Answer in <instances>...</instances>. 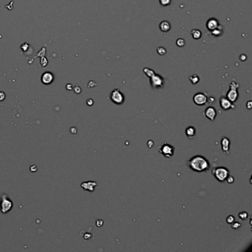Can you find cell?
I'll return each mask as SVG.
<instances>
[{"instance_id":"6da1fadb","label":"cell","mask_w":252,"mask_h":252,"mask_svg":"<svg viewBox=\"0 0 252 252\" xmlns=\"http://www.w3.org/2000/svg\"><path fill=\"white\" fill-rule=\"evenodd\" d=\"M187 165L196 172H206L209 170V161L202 155H195L187 161Z\"/></svg>"},{"instance_id":"7a4b0ae2","label":"cell","mask_w":252,"mask_h":252,"mask_svg":"<svg viewBox=\"0 0 252 252\" xmlns=\"http://www.w3.org/2000/svg\"><path fill=\"white\" fill-rule=\"evenodd\" d=\"M212 174L217 180L219 182H224L227 177L229 175V170L224 166H218L212 170Z\"/></svg>"},{"instance_id":"3957f363","label":"cell","mask_w":252,"mask_h":252,"mask_svg":"<svg viewBox=\"0 0 252 252\" xmlns=\"http://www.w3.org/2000/svg\"><path fill=\"white\" fill-rule=\"evenodd\" d=\"M13 202L11 201L6 194H3L0 197V210L3 214H5L10 211V209L13 208Z\"/></svg>"},{"instance_id":"277c9868","label":"cell","mask_w":252,"mask_h":252,"mask_svg":"<svg viewBox=\"0 0 252 252\" xmlns=\"http://www.w3.org/2000/svg\"><path fill=\"white\" fill-rule=\"evenodd\" d=\"M159 153L161 154L164 158H171L174 154V147L172 145L169 144L167 143H164L158 149Z\"/></svg>"},{"instance_id":"5b68a950","label":"cell","mask_w":252,"mask_h":252,"mask_svg":"<svg viewBox=\"0 0 252 252\" xmlns=\"http://www.w3.org/2000/svg\"><path fill=\"white\" fill-rule=\"evenodd\" d=\"M110 99L115 105H122L124 101V95L119 89H115L110 93Z\"/></svg>"},{"instance_id":"8992f818","label":"cell","mask_w":252,"mask_h":252,"mask_svg":"<svg viewBox=\"0 0 252 252\" xmlns=\"http://www.w3.org/2000/svg\"><path fill=\"white\" fill-rule=\"evenodd\" d=\"M193 101L198 106L205 105L208 101L207 95L203 93H197L193 96Z\"/></svg>"},{"instance_id":"52a82bcc","label":"cell","mask_w":252,"mask_h":252,"mask_svg":"<svg viewBox=\"0 0 252 252\" xmlns=\"http://www.w3.org/2000/svg\"><path fill=\"white\" fill-rule=\"evenodd\" d=\"M150 84L153 88H160L164 86V78L160 75L154 74L150 77Z\"/></svg>"},{"instance_id":"ba28073f","label":"cell","mask_w":252,"mask_h":252,"mask_svg":"<svg viewBox=\"0 0 252 252\" xmlns=\"http://www.w3.org/2000/svg\"><path fill=\"white\" fill-rule=\"evenodd\" d=\"M203 114L208 119L213 121H214V119H215L217 116L216 109L213 107H209L206 108Z\"/></svg>"},{"instance_id":"9c48e42d","label":"cell","mask_w":252,"mask_h":252,"mask_svg":"<svg viewBox=\"0 0 252 252\" xmlns=\"http://www.w3.org/2000/svg\"><path fill=\"white\" fill-rule=\"evenodd\" d=\"M220 107L223 110H228L232 108H234V105L227 98L221 97L220 99Z\"/></svg>"},{"instance_id":"30bf717a","label":"cell","mask_w":252,"mask_h":252,"mask_svg":"<svg viewBox=\"0 0 252 252\" xmlns=\"http://www.w3.org/2000/svg\"><path fill=\"white\" fill-rule=\"evenodd\" d=\"M96 186H97V183L92 180L87 181V182H83L82 184H81V186H82V189H84V190L90 191V192L94 191L95 187Z\"/></svg>"},{"instance_id":"8fae6325","label":"cell","mask_w":252,"mask_h":252,"mask_svg":"<svg viewBox=\"0 0 252 252\" xmlns=\"http://www.w3.org/2000/svg\"><path fill=\"white\" fill-rule=\"evenodd\" d=\"M54 80V76L51 72H45L41 76V82L45 84H51Z\"/></svg>"},{"instance_id":"7c38bea8","label":"cell","mask_w":252,"mask_h":252,"mask_svg":"<svg viewBox=\"0 0 252 252\" xmlns=\"http://www.w3.org/2000/svg\"><path fill=\"white\" fill-rule=\"evenodd\" d=\"M219 26V22L215 18H211L206 22V28L210 31L214 30Z\"/></svg>"},{"instance_id":"4fadbf2b","label":"cell","mask_w":252,"mask_h":252,"mask_svg":"<svg viewBox=\"0 0 252 252\" xmlns=\"http://www.w3.org/2000/svg\"><path fill=\"white\" fill-rule=\"evenodd\" d=\"M230 140L226 137H223L221 139V147L222 150L224 153L228 154L229 149H230Z\"/></svg>"},{"instance_id":"5bb4252c","label":"cell","mask_w":252,"mask_h":252,"mask_svg":"<svg viewBox=\"0 0 252 252\" xmlns=\"http://www.w3.org/2000/svg\"><path fill=\"white\" fill-rule=\"evenodd\" d=\"M227 99L232 103H234L238 99V92L235 89H230L227 93Z\"/></svg>"},{"instance_id":"9a60e30c","label":"cell","mask_w":252,"mask_h":252,"mask_svg":"<svg viewBox=\"0 0 252 252\" xmlns=\"http://www.w3.org/2000/svg\"><path fill=\"white\" fill-rule=\"evenodd\" d=\"M159 28L161 32H164V33L169 32L171 29V24H170L169 22H168V21H166V20L162 21V22L160 23Z\"/></svg>"},{"instance_id":"2e32d148","label":"cell","mask_w":252,"mask_h":252,"mask_svg":"<svg viewBox=\"0 0 252 252\" xmlns=\"http://www.w3.org/2000/svg\"><path fill=\"white\" fill-rule=\"evenodd\" d=\"M195 134H196V130L194 126H188L186 129V135L190 140L195 136Z\"/></svg>"},{"instance_id":"e0dca14e","label":"cell","mask_w":252,"mask_h":252,"mask_svg":"<svg viewBox=\"0 0 252 252\" xmlns=\"http://www.w3.org/2000/svg\"><path fill=\"white\" fill-rule=\"evenodd\" d=\"M191 36H192L193 39H199L201 38L202 36V33L200 30H197V29H194V30L191 31Z\"/></svg>"},{"instance_id":"ac0fdd59","label":"cell","mask_w":252,"mask_h":252,"mask_svg":"<svg viewBox=\"0 0 252 252\" xmlns=\"http://www.w3.org/2000/svg\"><path fill=\"white\" fill-rule=\"evenodd\" d=\"M212 35H213V36H215V37L220 36L222 35V33H223L222 27L219 24V26H218L217 28L216 29H214V30L212 31Z\"/></svg>"},{"instance_id":"d6986e66","label":"cell","mask_w":252,"mask_h":252,"mask_svg":"<svg viewBox=\"0 0 252 252\" xmlns=\"http://www.w3.org/2000/svg\"><path fill=\"white\" fill-rule=\"evenodd\" d=\"M189 80H190L191 84H197L200 82V77L196 74H194L192 76H189Z\"/></svg>"},{"instance_id":"ffe728a7","label":"cell","mask_w":252,"mask_h":252,"mask_svg":"<svg viewBox=\"0 0 252 252\" xmlns=\"http://www.w3.org/2000/svg\"><path fill=\"white\" fill-rule=\"evenodd\" d=\"M238 216H239V219L242 220H246L249 217V214H248V212H239Z\"/></svg>"},{"instance_id":"44dd1931","label":"cell","mask_w":252,"mask_h":252,"mask_svg":"<svg viewBox=\"0 0 252 252\" xmlns=\"http://www.w3.org/2000/svg\"><path fill=\"white\" fill-rule=\"evenodd\" d=\"M143 72L147 75L148 77H149L150 78L151 76H153L154 74H155V72H154V70H151V69L149 68H144L143 69Z\"/></svg>"},{"instance_id":"7402d4cb","label":"cell","mask_w":252,"mask_h":252,"mask_svg":"<svg viewBox=\"0 0 252 252\" xmlns=\"http://www.w3.org/2000/svg\"><path fill=\"white\" fill-rule=\"evenodd\" d=\"M157 52L160 56H164L166 54V50L164 47H158L157 48Z\"/></svg>"},{"instance_id":"603a6c76","label":"cell","mask_w":252,"mask_h":252,"mask_svg":"<svg viewBox=\"0 0 252 252\" xmlns=\"http://www.w3.org/2000/svg\"><path fill=\"white\" fill-rule=\"evenodd\" d=\"M185 44H186V41H185V40L183 39H182V38H179V39H177V41H176V45L178 46V47H183V46L185 45Z\"/></svg>"},{"instance_id":"cb8c5ba5","label":"cell","mask_w":252,"mask_h":252,"mask_svg":"<svg viewBox=\"0 0 252 252\" xmlns=\"http://www.w3.org/2000/svg\"><path fill=\"white\" fill-rule=\"evenodd\" d=\"M231 225H232V228L233 229H236V230L237 229H239L241 226H242V224H241L239 222H233Z\"/></svg>"},{"instance_id":"d4e9b609","label":"cell","mask_w":252,"mask_h":252,"mask_svg":"<svg viewBox=\"0 0 252 252\" xmlns=\"http://www.w3.org/2000/svg\"><path fill=\"white\" fill-rule=\"evenodd\" d=\"M235 221V217L233 215H229L226 218V222L228 223V224H232L233 222Z\"/></svg>"},{"instance_id":"484cf974","label":"cell","mask_w":252,"mask_h":252,"mask_svg":"<svg viewBox=\"0 0 252 252\" xmlns=\"http://www.w3.org/2000/svg\"><path fill=\"white\" fill-rule=\"evenodd\" d=\"M159 2L162 6H168L171 3V0H159Z\"/></svg>"},{"instance_id":"4316f807","label":"cell","mask_w":252,"mask_h":252,"mask_svg":"<svg viewBox=\"0 0 252 252\" xmlns=\"http://www.w3.org/2000/svg\"><path fill=\"white\" fill-rule=\"evenodd\" d=\"M239 87V84H237L236 82H232V83L230 84V89H237V88Z\"/></svg>"},{"instance_id":"83f0119b","label":"cell","mask_w":252,"mask_h":252,"mask_svg":"<svg viewBox=\"0 0 252 252\" xmlns=\"http://www.w3.org/2000/svg\"><path fill=\"white\" fill-rule=\"evenodd\" d=\"M226 180L227 181V183H234V177H233V176L228 175V177H227V178H226Z\"/></svg>"},{"instance_id":"f1b7e54d","label":"cell","mask_w":252,"mask_h":252,"mask_svg":"<svg viewBox=\"0 0 252 252\" xmlns=\"http://www.w3.org/2000/svg\"><path fill=\"white\" fill-rule=\"evenodd\" d=\"M95 224L98 227H101L104 225V221L102 220H95Z\"/></svg>"},{"instance_id":"f546056e","label":"cell","mask_w":252,"mask_h":252,"mask_svg":"<svg viewBox=\"0 0 252 252\" xmlns=\"http://www.w3.org/2000/svg\"><path fill=\"white\" fill-rule=\"evenodd\" d=\"M5 99V94L4 92H0V101H3Z\"/></svg>"},{"instance_id":"4dcf8cb0","label":"cell","mask_w":252,"mask_h":252,"mask_svg":"<svg viewBox=\"0 0 252 252\" xmlns=\"http://www.w3.org/2000/svg\"><path fill=\"white\" fill-rule=\"evenodd\" d=\"M74 92L75 93H76V94H79V93L82 92V89H81L78 86H76V87L74 88Z\"/></svg>"},{"instance_id":"1f68e13d","label":"cell","mask_w":252,"mask_h":252,"mask_svg":"<svg viewBox=\"0 0 252 252\" xmlns=\"http://www.w3.org/2000/svg\"><path fill=\"white\" fill-rule=\"evenodd\" d=\"M147 146H148V147L149 148V149H151V148H153V146H154V142H153V141H152V140L148 141V142H147Z\"/></svg>"},{"instance_id":"d6a6232c","label":"cell","mask_w":252,"mask_h":252,"mask_svg":"<svg viewBox=\"0 0 252 252\" xmlns=\"http://www.w3.org/2000/svg\"><path fill=\"white\" fill-rule=\"evenodd\" d=\"M97 84L95 83V82H93V81H91V82H89L88 84V87H94L95 86H96Z\"/></svg>"},{"instance_id":"836d02e7","label":"cell","mask_w":252,"mask_h":252,"mask_svg":"<svg viewBox=\"0 0 252 252\" xmlns=\"http://www.w3.org/2000/svg\"><path fill=\"white\" fill-rule=\"evenodd\" d=\"M70 132L72 133V134H73V135H75V134H76V132H77V129L76 128V127H71L70 129Z\"/></svg>"},{"instance_id":"e575fe53","label":"cell","mask_w":252,"mask_h":252,"mask_svg":"<svg viewBox=\"0 0 252 252\" xmlns=\"http://www.w3.org/2000/svg\"><path fill=\"white\" fill-rule=\"evenodd\" d=\"M87 105L88 106H92L93 105V100H92L91 99H89L87 100Z\"/></svg>"},{"instance_id":"d590c367","label":"cell","mask_w":252,"mask_h":252,"mask_svg":"<svg viewBox=\"0 0 252 252\" xmlns=\"http://www.w3.org/2000/svg\"><path fill=\"white\" fill-rule=\"evenodd\" d=\"M30 169L31 172H36V171H37V166L36 165L31 166Z\"/></svg>"},{"instance_id":"8d00e7d4","label":"cell","mask_w":252,"mask_h":252,"mask_svg":"<svg viewBox=\"0 0 252 252\" xmlns=\"http://www.w3.org/2000/svg\"><path fill=\"white\" fill-rule=\"evenodd\" d=\"M251 107H252V102L251 101H249L247 102V104H246V107L249 110H251Z\"/></svg>"},{"instance_id":"74e56055","label":"cell","mask_w":252,"mask_h":252,"mask_svg":"<svg viewBox=\"0 0 252 252\" xmlns=\"http://www.w3.org/2000/svg\"><path fill=\"white\" fill-rule=\"evenodd\" d=\"M84 237V239H89V238H90V237H91V234H85Z\"/></svg>"},{"instance_id":"f35d334b","label":"cell","mask_w":252,"mask_h":252,"mask_svg":"<svg viewBox=\"0 0 252 252\" xmlns=\"http://www.w3.org/2000/svg\"><path fill=\"white\" fill-rule=\"evenodd\" d=\"M239 58H240V59L242 60V61H245V60L246 59V58H247V57H246V56H245L244 55V54H243V55L241 56L240 57H239Z\"/></svg>"},{"instance_id":"ab89813d","label":"cell","mask_w":252,"mask_h":252,"mask_svg":"<svg viewBox=\"0 0 252 252\" xmlns=\"http://www.w3.org/2000/svg\"><path fill=\"white\" fill-rule=\"evenodd\" d=\"M208 101L209 102H214V99L213 97H209V99H208Z\"/></svg>"}]
</instances>
